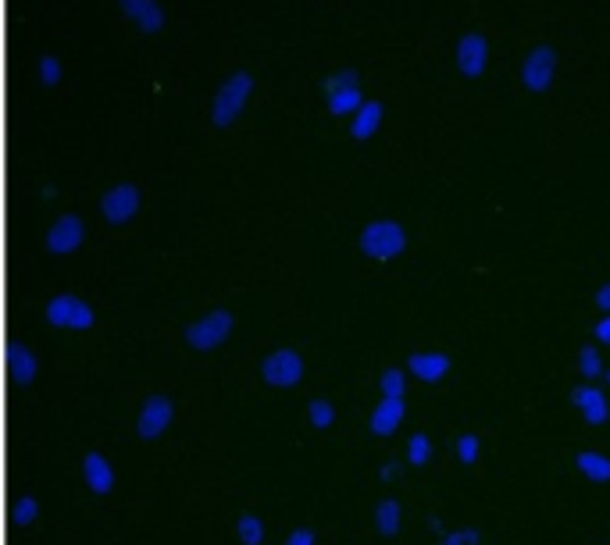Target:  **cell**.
<instances>
[{"mask_svg":"<svg viewBox=\"0 0 610 545\" xmlns=\"http://www.w3.org/2000/svg\"><path fill=\"white\" fill-rule=\"evenodd\" d=\"M558 68H561L558 47H553V44H536V47H528V54L521 58L518 83H521L525 93L542 97V93H550L553 83H558Z\"/></svg>","mask_w":610,"mask_h":545,"instance_id":"3957f363","label":"cell"},{"mask_svg":"<svg viewBox=\"0 0 610 545\" xmlns=\"http://www.w3.org/2000/svg\"><path fill=\"white\" fill-rule=\"evenodd\" d=\"M403 420V396H383V403L372 411V431L375 435H392Z\"/></svg>","mask_w":610,"mask_h":545,"instance_id":"2e32d148","label":"cell"},{"mask_svg":"<svg viewBox=\"0 0 610 545\" xmlns=\"http://www.w3.org/2000/svg\"><path fill=\"white\" fill-rule=\"evenodd\" d=\"M378 389H383V396H403L407 381H403V371H400V367H386L383 378H378Z\"/></svg>","mask_w":610,"mask_h":545,"instance_id":"cb8c5ba5","label":"cell"},{"mask_svg":"<svg viewBox=\"0 0 610 545\" xmlns=\"http://www.w3.org/2000/svg\"><path fill=\"white\" fill-rule=\"evenodd\" d=\"M603 378H607V386H610V367H607V371H603Z\"/></svg>","mask_w":610,"mask_h":545,"instance_id":"836d02e7","label":"cell"},{"mask_svg":"<svg viewBox=\"0 0 610 545\" xmlns=\"http://www.w3.org/2000/svg\"><path fill=\"white\" fill-rule=\"evenodd\" d=\"M236 531H239V542L243 545H261V538H265V528H261V521H257V517H239V524H236Z\"/></svg>","mask_w":610,"mask_h":545,"instance_id":"603a6c76","label":"cell"},{"mask_svg":"<svg viewBox=\"0 0 610 545\" xmlns=\"http://www.w3.org/2000/svg\"><path fill=\"white\" fill-rule=\"evenodd\" d=\"M286 545H315V531H310V528H296Z\"/></svg>","mask_w":610,"mask_h":545,"instance_id":"4dcf8cb0","label":"cell"},{"mask_svg":"<svg viewBox=\"0 0 610 545\" xmlns=\"http://www.w3.org/2000/svg\"><path fill=\"white\" fill-rule=\"evenodd\" d=\"M83 471H86V482H90L93 493H97V496L112 493L115 474H112V467H107V460H104L101 453H86V460H83Z\"/></svg>","mask_w":610,"mask_h":545,"instance_id":"ac0fdd59","label":"cell"},{"mask_svg":"<svg viewBox=\"0 0 610 545\" xmlns=\"http://www.w3.org/2000/svg\"><path fill=\"white\" fill-rule=\"evenodd\" d=\"M596 339H600L603 346H610V315H607L600 324H596Z\"/></svg>","mask_w":610,"mask_h":545,"instance_id":"d6a6232c","label":"cell"},{"mask_svg":"<svg viewBox=\"0 0 610 545\" xmlns=\"http://www.w3.org/2000/svg\"><path fill=\"white\" fill-rule=\"evenodd\" d=\"M350 126H347V135L354 143H368L378 135V129H383V121H386V104L378 100V97H368L361 107H357V115L354 118H347Z\"/></svg>","mask_w":610,"mask_h":545,"instance_id":"8fae6325","label":"cell"},{"mask_svg":"<svg viewBox=\"0 0 610 545\" xmlns=\"http://www.w3.org/2000/svg\"><path fill=\"white\" fill-rule=\"evenodd\" d=\"M375 521H378V531L383 535H397L400 531V502L397 499H383L375 510Z\"/></svg>","mask_w":610,"mask_h":545,"instance_id":"ffe728a7","label":"cell"},{"mask_svg":"<svg viewBox=\"0 0 610 545\" xmlns=\"http://www.w3.org/2000/svg\"><path fill=\"white\" fill-rule=\"evenodd\" d=\"M36 75H39V83H44L47 90H54L61 83V75H64V68H61V61L54 58V54H44V58L36 61Z\"/></svg>","mask_w":610,"mask_h":545,"instance_id":"44dd1931","label":"cell"},{"mask_svg":"<svg viewBox=\"0 0 610 545\" xmlns=\"http://www.w3.org/2000/svg\"><path fill=\"white\" fill-rule=\"evenodd\" d=\"M233 324L236 321H233L228 310H211V315H203L200 321L186 324L183 339H186V346H193L200 353H211V349H219L228 335H233Z\"/></svg>","mask_w":610,"mask_h":545,"instance_id":"5b68a950","label":"cell"},{"mask_svg":"<svg viewBox=\"0 0 610 545\" xmlns=\"http://www.w3.org/2000/svg\"><path fill=\"white\" fill-rule=\"evenodd\" d=\"M254 86H257V79L250 68H236V72H228L222 79V86L214 90V97H211V126L214 129H233L236 121L243 118V111H247V104L254 97Z\"/></svg>","mask_w":610,"mask_h":545,"instance_id":"6da1fadb","label":"cell"},{"mask_svg":"<svg viewBox=\"0 0 610 545\" xmlns=\"http://www.w3.org/2000/svg\"><path fill=\"white\" fill-rule=\"evenodd\" d=\"M407 371L422 381H439L450 371V357H446V353H411V357H407Z\"/></svg>","mask_w":610,"mask_h":545,"instance_id":"9a60e30c","label":"cell"},{"mask_svg":"<svg viewBox=\"0 0 610 545\" xmlns=\"http://www.w3.org/2000/svg\"><path fill=\"white\" fill-rule=\"evenodd\" d=\"M44 315H47V321L54 324V329H75V332H86V329H93V321H97L93 307L83 304V299L72 296V293L54 296Z\"/></svg>","mask_w":610,"mask_h":545,"instance_id":"ba28073f","label":"cell"},{"mask_svg":"<svg viewBox=\"0 0 610 545\" xmlns=\"http://www.w3.org/2000/svg\"><path fill=\"white\" fill-rule=\"evenodd\" d=\"M429 453H432V446H429V435H422L418 431L411 442H407V460L414 463V467H422V463L429 460Z\"/></svg>","mask_w":610,"mask_h":545,"instance_id":"4316f807","label":"cell"},{"mask_svg":"<svg viewBox=\"0 0 610 545\" xmlns=\"http://www.w3.org/2000/svg\"><path fill=\"white\" fill-rule=\"evenodd\" d=\"M575 467L586 474V478H593V482H610V460L600 457V453H578Z\"/></svg>","mask_w":610,"mask_h":545,"instance_id":"d6986e66","label":"cell"},{"mask_svg":"<svg viewBox=\"0 0 610 545\" xmlns=\"http://www.w3.org/2000/svg\"><path fill=\"white\" fill-rule=\"evenodd\" d=\"M474 542H479V531H474V528H465V531H457V535L446 538L443 545H474Z\"/></svg>","mask_w":610,"mask_h":545,"instance_id":"f546056e","label":"cell"},{"mask_svg":"<svg viewBox=\"0 0 610 545\" xmlns=\"http://www.w3.org/2000/svg\"><path fill=\"white\" fill-rule=\"evenodd\" d=\"M407 228L400 222H392V217H375L361 232H357V250L368 257L375 264H386V261H397V257L407 250Z\"/></svg>","mask_w":610,"mask_h":545,"instance_id":"7a4b0ae2","label":"cell"},{"mask_svg":"<svg viewBox=\"0 0 610 545\" xmlns=\"http://www.w3.org/2000/svg\"><path fill=\"white\" fill-rule=\"evenodd\" d=\"M140 208H143V193H140V186H136V182L107 186L104 193H101V200H97L101 217H104L107 225H115V228L129 225L132 217L140 214Z\"/></svg>","mask_w":610,"mask_h":545,"instance_id":"277c9868","label":"cell"},{"mask_svg":"<svg viewBox=\"0 0 610 545\" xmlns=\"http://www.w3.org/2000/svg\"><path fill=\"white\" fill-rule=\"evenodd\" d=\"M261 378L265 386H275V389H293L301 386L304 378V360L296 349H275L268 353V357L261 360Z\"/></svg>","mask_w":610,"mask_h":545,"instance_id":"9c48e42d","label":"cell"},{"mask_svg":"<svg viewBox=\"0 0 610 545\" xmlns=\"http://www.w3.org/2000/svg\"><path fill=\"white\" fill-rule=\"evenodd\" d=\"M457 457L465 463H474V457H479V439H474V435H460V439H457Z\"/></svg>","mask_w":610,"mask_h":545,"instance_id":"83f0119b","label":"cell"},{"mask_svg":"<svg viewBox=\"0 0 610 545\" xmlns=\"http://www.w3.org/2000/svg\"><path fill=\"white\" fill-rule=\"evenodd\" d=\"M596 307L607 310V315H610V282H607V285H600V289H596Z\"/></svg>","mask_w":610,"mask_h":545,"instance_id":"1f68e13d","label":"cell"},{"mask_svg":"<svg viewBox=\"0 0 610 545\" xmlns=\"http://www.w3.org/2000/svg\"><path fill=\"white\" fill-rule=\"evenodd\" d=\"M118 11L143 36L165 33V25H168V15H165V8H161V0H118Z\"/></svg>","mask_w":610,"mask_h":545,"instance_id":"30bf717a","label":"cell"},{"mask_svg":"<svg viewBox=\"0 0 610 545\" xmlns=\"http://www.w3.org/2000/svg\"><path fill=\"white\" fill-rule=\"evenodd\" d=\"M83 242H86V222L75 211H64V214L54 217L50 228H47V236H44V247L54 257L75 253L79 247H83Z\"/></svg>","mask_w":610,"mask_h":545,"instance_id":"52a82bcc","label":"cell"},{"mask_svg":"<svg viewBox=\"0 0 610 545\" xmlns=\"http://www.w3.org/2000/svg\"><path fill=\"white\" fill-rule=\"evenodd\" d=\"M33 517H36V499L33 496H22L15 502V524H30Z\"/></svg>","mask_w":610,"mask_h":545,"instance_id":"f1b7e54d","label":"cell"},{"mask_svg":"<svg viewBox=\"0 0 610 545\" xmlns=\"http://www.w3.org/2000/svg\"><path fill=\"white\" fill-rule=\"evenodd\" d=\"M364 100H368V97H364L361 83L336 86V90L325 93V111H329V118L343 121V118H354V115H357V107H361Z\"/></svg>","mask_w":610,"mask_h":545,"instance_id":"4fadbf2b","label":"cell"},{"mask_svg":"<svg viewBox=\"0 0 610 545\" xmlns=\"http://www.w3.org/2000/svg\"><path fill=\"white\" fill-rule=\"evenodd\" d=\"M307 414H310V425H315V428H329L332 420H336V411H332L329 400H310L307 403Z\"/></svg>","mask_w":610,"mask_h":545,"instance_id":"484cf974","label":"cell"},{"mask_svg":"<svg viewBox=\"0 0 610 545\" xmlns=\"http://www.w3.org/2000/svg\"><path fill=\"white\" fill-rule=\"evenodd\" d=\"M350 83H361L357 68H336V72H329V75L321 79V93H329L336 86H350Z\"/></svg>","mask_w":610,"mask_h":545,"instance_id":"d4e9b609","label":"cell"},{"mask_svg":"<svg viewBox=\"0 0 610 545\" xmlns=\"http://www.w3.org/2000/svg\"><path fill=\"white\" fill-rule=\"evenodd\" d=\"M8 367H11V378L19 381V386H33L36 381V353L22 343H11L8 346Z\"/></svg>","mask_w":610,"mask_h":545,"instance_id":"e0dca14e","label":"cell"},{"mask_svg":"<svg viewBox=\"0 0 610 545\" xmlns=\"http://www.w3.org/2000/svg\"><path fill=\"white\" fill-rule=\"evenodd\" d=\"M490 36L479 33V29H468V33H460L457 39V75L460 79H468V83H474V79H482L485 75V68H490Z\"/></svg>","mask_w":610,"mask_h":545,"instance_id":"8992f818","label":"cell"},{"mask_svg":"<svg viewBox=\"0 0 610 545\" xmlns=\"http://www.w3.org/2000/svg\"><path fill=\"white\" fill-rule=\"evenodd\" d=\"M578 375L582 378H600L603 375V357L596 346H582L578 349Z\"/></svg>","mask_w":610,"mask_h":545,"instance_id":"7402d4cb","label":"cell"},{"mask_svg":"<svg viewBox=\"0 0 610 545\" xmlns=\"http://www.w3.org/2000/svg\"><path fill=\"white\" fill-rule=\"evenodd\" d=\"M572 403L582 406V417H586L589 425H603V420L610 417L607 396H603L600 389H593V386H575L572 389Z\"/></svg>","mask_w":610,"mask_h":545,"instance_id":"5bb4252c","label":"cell"},{"mask_svg":"<svg viewBox=\"0 0 610 545\" xmlns=\"http://www.w3.org/2000/svg\"><path fill=\"white\" fill-rule=\"evenodd\" d=\"M172 414H175V406L168 396H151V400H143V411H140V420H136V431H140V439H157L161 431H165L172 425Z\"/></svg>","mask_w":610,"mask_h":545,"instance_id":"7c38bea8","label":"cell"}]
</instances>
